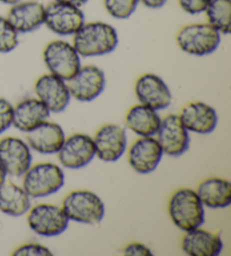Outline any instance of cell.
<instances>
[{
	"mask_svg": "<svg viewBox=\"0 0 231 256\" xmlns=\"http://www.w3.org/2000/svg\"><path fill=\"white\" fill-rule=\"evenodd\" d=\"M134 92L140 104L160 111L170 106L172 92L162 77L154 74H144L136 79Z\"/></svg>",
	"mask_w": 231,
	"mask_h": 256,
	"instance_id": "cell-15",
	"label": "cell"
},
{
	"mask_svg": "<svg viewBox=\"0 0 231 256\" xmlns=\"http://www.w3.org/2000/svg\"><path fill=\"white\" fill-rule=\"evenodd\" d=\"M30 209V198L23 188L12 182L0 185V211L12 217H20Z\"/></svg>",
	"mask_w": 231,
	"mask_h": 256,
	"instance_id": "cell-24",
	"label": "cell"
},
{
	"mask_svg": "<svg viewBox=\"0 0 231 256\" xmlns=\"http://www.w3.org/2000/svg\"><path fill=\"white\" fill-rule=\"evenodd\" d=\"M139 0H104L106 12L116 20H126L136 12Z\"/></svg>",
	"mask_w": 231,
	"mask_h": 256,
	"instance_id": "cell-26",
	"label": "cell"
},
{
	"mask_svg": "<svg viewBox=\"0 0 231 256\" xmlns=\"http://www.w3.org/2000/svg\"><path fill=\"white\" fill-rule=\"evenodd\" d=\"M208 23L224 35L230 33L231 0H210L204 10Z\"/></svg>",
	"mask_w": 231,
	"mask_h": 256,
	"instance_id": "cell-25",
	"label": "cell"
},
{
	"mask_svg": "<svg viewBox=\"0 0 231 256\" xmlns=\"http://www.w3.org/2000/svg\"><path fill=\"white\" fill-rule=\"evenodd\" d=\"M168 214L172 224L183 232L200 228L206 222L204 206L196 192L188 188L172 193L168 202Z\"/></svg>",
	"mask_w": 231,
	"mask_h": 256,
	"instance_id": "cell-2",
	"label": "cell"
},
{
	"mask_svg": "<svg viewBox=\"0 0 231 256\" xmlns=\"http://www.w3.org/2000/svg\"><path fill=\"white\" fill-rule=\"evenodd\" d=\"M220 42L221 34L208 23L185 25L176 34V43L180 50L195 56L212 54Z\"/></svg>",
	"mask_w": 231,
	"mask_h": 256,
	"instance_id": "cell-4",
	"label": "cell"
},
{
	"mask_svg": "<svg viewBox=\"0 0 231 256\" xmlns=\"http://www.w3.org/2000/svg\"><path fill=\"white\" fill-rule=\"evenodd\" d=\"M43 60L50 74L68 82L82 67V56L72 44L56 40L46 44L43 50Z\"/></svg>",
	"mask_w": 231,
	"mask_h": 256,
	"instance_id": "cell-6",
	"label": "cell"
},
{
	"mask_svg": "<svg viewBox=\"0 0 231 256\" xmlns=\"http://www.w3.org/2000/svg\"><path fill=\"white\" fill-rule=\"evenodd\" d=\"M92 141L95 144L96 156L106 162L118 160L126 152L128 146L126 129L114 123L100 126Z\"/></svg>",
	"mask_w": 231,
	"mask_h": 256,
	"instance_id": "cell-14",
	"label": "cell"
},
{
	"mask_svg": "<svg viewBox=\"0 0 231 256\" xmlns=\"http://www.w3.org/2000/svg\"><path fill=\"white\" fill-rule=\"evenodd\" d=\"M139 2L149 10H160L166 5L168 0H139Z\"/></svg>",
	"mask_w": 231,
	"mask_h": 256,
	"instance_id": "cell-32",
	"label": "cell"
},
{
	"mask_svg": "<svg viewBox=\"0 0 231 256\" xmlns=\"http://www.w3.org/2000/svg\"><path fill=\"white\" fill-rule=\"evenodd\" d=\"M61 208L69 220L78 224H97L105 217L103 200L87 190H74L66 194Z\"/></svg>",
	"mask_w": 231,
	"mask_h": 256,
	"instance_id": "cell-3",
	"label": "cell"
},
{
	"mask_svg": "<svg viewBox=\"0 0 231 256\" xmlns=\"http://www.w3.org/2000/svg\"><path fill=\"white\" fill-rule=\"evenodd\" d=\"M72 36L76 51L85 58L112 54L118 44L116 30L105 22H85Z\"/></svg>",
	"mask_w": 231,
	"mask_h": 256,
	"instance_id": "cell-1",
	"label": "cell"
},
{
	"mask_svg": "<svg viewBox=\"0 0 231 256\" xmlns=\"http://www.w3.org/2000/svg\"><path fill=\"white\" fill-rule=\"evenodd\" d=\"M71 97L80 102L96 100L106 86V77L103 70L94 64L82 66L78 72L66 82Z\"/></svg>",
	"mask_w": 231,
	"mask_h": 256,
	"instance_id": "cell-11",
	"label": "cell"
},
{
	"mask_svg": "<svg viewBox=\"0 0 231 256\" xmlns=\"http://www.w3.org/2000/svg\"><path fill=\"white\" fill-rule=\"evenodd\" d=\"M0 2H2V4H6V5L12 6V5H15V4L22 2V0H0Z\"/></svg>",
	"mask_w": 231,
	"mask_h": 256,
	"instance_id": "cell-35",
	"label": "cell"
},
{
	"mask_svg": "<svg viewBox=\"0 0 231 256\" xmlns=\"http://www.w3.org/2000/svg\"><path fill=\"white\" fill-rule=\"evenodd\" d=\"M14 256H52V252L46 246L38 242H28L12 252Z\"/></svg>",
	"mask_w": 231,
	"mask_h": 256,
	"instance_id": "cell-28",
	"label": "cell"
},
{
	"mask_svg": "<svg viewBox=\"0 0 231 256\" xmlns=\"http://www.w3.org/2000/svg\"><path fill=\"white\" fill-rule=\"evenodd\" d=\"M162 149L154 136H140L128 149V164L139 174H149L157 168L162 158Z\"/></svg>",
	"mask_w": 231,
	"mask_h": 256,
	"instance_id": "cell-16",
	"label": "cell"
},
{
	"mask_svg": "<svg viewBox=\"0 0 231 256\" xmlns=\"http://www.w3.org/2000/svg\"><path fill=\"white\" fill-rule=\"evenodd\" d=\"M85 24V15L80 7L53 2L46 6L44 25L60 36H70Z\"/></svg>",
	"mask_w": 231,
	"mask_h": 256,
	"instance_id": "cell-8",
	"label": "cell"
},
{
	"mask_svg": "<svg viewBox=\"0 0 231 256\" xmlns=\"http://www.w3.org/2000/svg\"><path fill=\"white\" fill-rule=\"evenodd\" d=\"M50 111L38 98H25L14 108L12 126L22 132L28 134L34 128L46 122L50 116Z\"/></svg>",
	"mask_w": 231,
	"mask_h": 256,
	"instance_id": "cell-21",
	"label": "cell"
},
{
	"mask_svg": "<svg viewBox=\"0 0 231 256\" xmlns=\"http://www.w3.org/2000/svg\"><path fill=\"white\" fill-rule=\"evenodd\" d=\"M185 232L182 250L190 256H218L224 250V242L216 232L200 228Z\"/></svg>",
	"mask_w": 231,
	"mask_h": 256,
	"instance_id": "cell-20",
	"label": "cell"
},
{
	"mask_svg": "<svg viewBox=\"0 0 231 256\" xmlns=\"http://www.w3.org/2000/svg\"><path fill=\"white\" fill-rule=\"evenodd\" d=\"M196 194L204 206L210 209L228 208L231 203V183L221 178H210L198 185Z\"/></svg>",
	"mask_w": 231,
	"mask_h": 256,
	"instance_id": "cell-22",
	"label": "cell"
},
{
	"mask_svg": "<svg viewBox=\"0 0 231 256\" xmlns=\"http://www.w3.org/2000/svg\"><path fill=\"white\" fill-rule=\"evenodd\" d=\"M28 224L40 236H59L69 226V219L59 206L41 203L28 210Z\"/></svg>",
	"mask_w": 231,
	"mask_h": 256,
	"instance_id": "cell-7",
	"label": "cell"
},
{
	"mask_svg": "<svg viewBox=\"0 0 231 256\" xmlns=\"http://www.w3.org/2000/svg\"><path fill=\"white\" fill-rule=\"evenodd\" d=\"M20 43V34L12 28L6 17L0 16V54L15 50Z\"/></svg>",
	"mask_w": 231,
	"mask_h": 256,
	"instance_id": "cell-27",
	"label": "cell"
},
{
	"mask_svg": "<svg viewBox=\"0 0 231 256\" xmlns=\"http://www.w3.org/2000/svg\"><path fill=\"white\" fill-rule=\"evenodd\" d=\"M34 92L50 113H60L69 106L71 95L68 84L50 72L44 74L36 79Z\"/></svg>",
	"mask_w": 231,
	"mask_h": 256,
	"instance_id": "cell-12",
	"label": "cell"
},
{
	"mask_svg": "<svg viewBox=\"0 0 231 256\" xmlns=\"http://www.w3.org/2000/svg\"><path fill=\"white\" fill-rule=\"evenodd\" d=\"M180 118L186 130L198 134H208L218 126L216 110L203 102H192L182 108Z\"/></svg>",
	"mask_w": 231,
	"mask_h": 256,
	"instance_id": "cell-18",
	"label": "cell"
},
{
	"mask_svg": "<svg viewBox=\"0 0 231 256\" xmlns=\"http://www.w3.org/2000/svg\"><path fill=\"white\" fill-rule=\"evenodd\" d=\"M162 118L156 110L138 104L128 110L126 116V126L128 130L140 136H154L160 126Z\"/></svg>",
	"mask_w": 231,
	"mask_h": 256,
	"instance_id": "cell-23",
	"label": "cell"
},
{
	"mask_svg": "<svg viewBox=\"0 0 231 256\" xmlns=\"http://www.w3.org/2000/svg\"><path fill=\"white\" fill-rule=\"evenodd\" d=\"M210 0H178L180 7L190 15H198L206 10Z\"/></svg>",
	"mask_w": 231,
	"mask_h": 256,
	"instance_id": "cell-30",
	"label": "cell"
},
{
	"mask_svg": "<svg viewBox=\"0 0 231 256\" xmlns=\"http://www.w3.org/2000/svg\"><path fill=\"white\" fill-rule=\"evenodd\" d=\"M44 12L46 6L38 0H22L10 7L6 18L17 33L26 34L44 25Z\"/></svg>",
	"mask_w": 231,
	"mask_h": 256,
	"instance_id": "cell-17",
	"label": "cell"
},
{
	"mask_svg": "<svg viewBox=\"0 0 231 256\" xmlns=\"http://www.w3.org/2000/svg\"><path fill=\"white\" fill-rule=\"evenodd\" d=\"M54 2L68 4V5H72V6H77L82 8L84 5H86L90 0H54Z\"/></svg>",
	"mask_w": 231,
	"mask_h": 256,
	"instance_id": "cell-33",
	"label": "cell"
},
{
	"mask_svg": "<svg viewBox=\"0 0 231 256\" xmlns=\"http://www.w3.org/2000/svg\"><path fill=\"white\" fill-rule=\"evenodd\" d=\"M64 139V129L56 122L46 121L26 134L30 148L43 155L56 154Z\"/></svg>",
	"mask_w": 231,
	"mask_h": 256,
	"instance_id": "cell-19",
	"label": "cell"
},
{
	"mask_svg": "<svg viewBox=\"0 0 231 256\" xmlns=\"http://www.w3.org/2000/svg\"><path fill=\"white\" fill-rule=\"evenodd\" d=\"M6 176H7L6 172L2 170V166H0V185H2L4 182H5V180H6Z\"/></svg>",
	"mask_w": 231,
	"mask_h": 256,
	"instance_id": "cell-34",
	"label": "cell"
},
{
	"mask_svg": "<svg viewBox=\"0 0 231 256\" xmlns=\"http://www.w3.org/2000/svg\"><path fill=\"white\" fill-rule=\"evenodd\" d=\"M30 146L16 136H6L0 140V166L7 175L22 178L32 166Z\"/></svg>",
	"mask_w": 231,
	"mask_h": 256,
	"instance_id": "cell-10",
	"label": "cell"
},
{
	"mask_svg": "<svg viewBox=\"0 0 231 256\" xmlns=\"http://www.w3.org/2000/svg\"><path fill=\"white\" fill-rule=\"evenodd\" d=\"M64 185V173L53 162H38L23 175V188L30 198H46L60 191Z\"/></svg>",
	"mask_w": 231,
	"mask_h": 256,
	"instance_id": "cell-5",
	"label": "cell"
},
{
	"mask_svg": "<svg viewBox=\"0 0 231 256\" xmlns=\"http://www.w3.org/2000/svg\"><path fill=\"white\" fill-rule=\"evenodd\" d=\"M156 136L162 152L170 157L182 156L190 148L188 131L177 114H170L162 118Z\"/></svg>",
	"mask_w": 231,
	"mask_h": 256,
	"instance_id": "cell-13",
	"label": "cell"
},
{
	"mask_svg": "<svg viewBox=\"0 0 231 256\" xmlns=\"http://www.w3.org/2000/svg\"><path fill=\"white\" fill-rule=\"evenodd\" d=\"M122 254L126 256H151L152 252L141 242H128L122 250Z\"/></svg>",
	"mask_w": 231,
	"mask_h": 256,
	"instance_id": "cell-31",
	"label": "cell"
},
{
	"mask_svg": "<svg viewBox=\"0 0 231 256\" xmlns=\"http://www.w3.org/2000/svg\"><path fill=\"white\" fill-rule=\"evenodd\" d=\"M12 113L14 106L7 100L0 97V134L12 126Z\"/></svg>",
	"mask_w": 231,
	"mask_h": 256,
	"instance_id": "cell-29",
	"label": "cell"
},
{
	"mask_svg": "<svg viewBox=\"0 0 231 256\" xmlns=\"http://www.w3.org/2000/svg\"><path fill=\"white\" fill-rule=\"evenodd\" d=\"M56 154L64 168L80 170L94 160L96 150L92 136L85 134H74L64 139Z\"/></svg>",
	"mask_w": 231,
	"mask_h": 256,
	"instance_id": "cell-9",
	"label": "cell"
}]
</instances>
